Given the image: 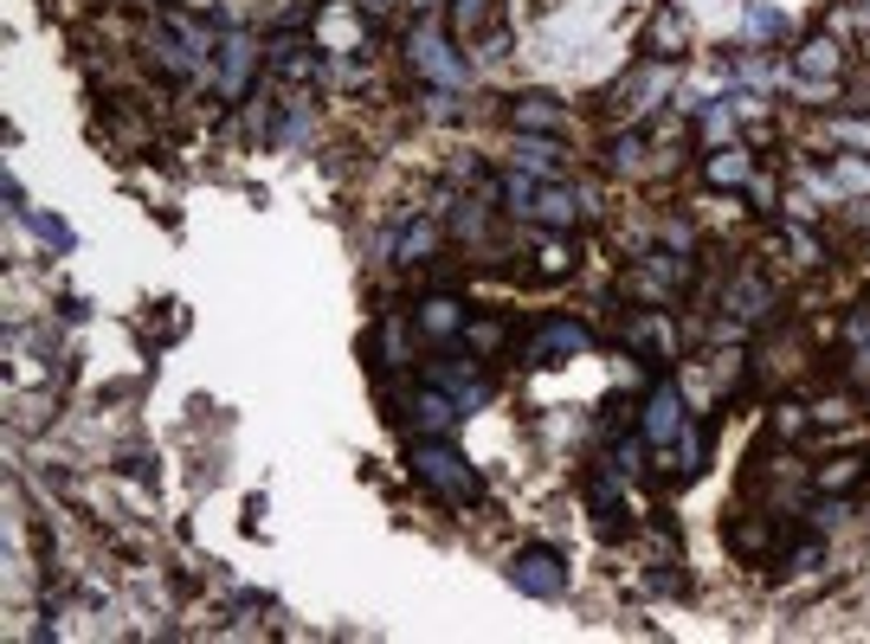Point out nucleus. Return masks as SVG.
<instances>
[{
  "mask_svg": "<svg viewBox=\"0 0 870 644\" xmlns=\"http://www.w3.org/2000/svg\"><path fill=\"white\" fill-rule=\"evenodd\" d=\"M407 464H413V477L420 484H433L445 502H484V484H478V471L458 458V445H438V438H420L413 451H407Z\"/></svg>",
  "mask_w": 870,
  "mask_h": 644,
  "instance_id": "1",
  "label": "nucleus"
},
{
  "mask_svg": "<svg viewBox=\"0 0 870 644\" xmlns=\"http://www.w3.org/2000/svg\"><path fill=\"white\" fill-rule=\"evenodd\" d=\"M509 586H516V593H529V599H561V586H568V561H561L555 548H522V555L509 561Z\"/></svg>",
  "mask_w": 870,
  "mask_h": 644,
  "instance_id": "2",
  "label": "nucleus"
},
{
  "mask_svg": "<svg viewBox=\"0 0 870 644\" xmlns=\"http://www.w3.org/2000/svg\"><path fill=\"white\" fill-rule=\"evenodd\" d=\"M407 65H413L420 77H433V84H445V90H458V84H464V59L451 52V39L433 33V26H420V33L407 39Z\"/></svg>",
  "mask_w": 870,
  "mask_h": 644,
  "instance_id": "3",
  "label": "nucleus"
},
{
  "mask_svg": "<svg viewBox=\"0 0 870 644\" xmlns=\"http://www.w3.org/2000/svg\"><path fill=\"white\" fill-rule=\"evenodd\" d=\"M568 355H587V329H580L575 316H548V323L529 336V349H522L529 367H555V361H568Z\"/></svg>",
  "mask_w": 870,
  "mask_h": 644,
  "instance_id": "4",
  "label": "nucleus"
},
{
  "mask_svg": "<svg viewBox=\"0 0 870 644\" xmlns=\"http://www.w3.org/2000/svg\"><path fill=\"white\" fill-rule=\"evenodd\" d=\"M639 432H645V445H670V438H684V393L664 380V387H652V400H645V413H639Z\"/></svg>",
  "mask_w": 870,
  "mask_h": 644,
  "instance_id": "5",
  "label": "nucleus"
},
{
  "mask_svg": "<svg viewBox=\"0 0 870 644\" xmlns=\"http://www.w3.org/2000/svg\"><path fill=\"white\" fill-rule=\"evenodd\" d=\"M252 72H258V46H252V33H232V39L219 46V90H226V97H245Z\"/></svg>",
  "mask_w": 870,
  "mask_h": 644,
  "instance_id": "6",
  "label": "nucleus"
},
{
  "mask_svg": "<svg viewBox=\"0 0 870 644\" xmlns=\"http://www.w3.org/2000/svg\"><path fill=\"white\" fill-rule=\"evenodd\" d=\"M561 123H568V117H561L555 97H516V104H509V130H516V136H561Z\"/></svg>",
  "mask_w": 870,
  "mask_h": 644,
  "instance_id": "7",
  "label": "nucleus"
},
{
  "mask_svg": "<svg viewBox=\"0 0 870 644\" xmlns=\"http://www.w3.org/2000/svg\"><path fill=\"white\" fill-rule=\"evenodd\" d=\"M420 329L438 336V342L464 336V303H458V296H426V303H420Z\"/></svg>",
  "mask_w": 870,
  "mask_h": 644,
  "instance_id": "8",
  "label": "nucleus"
},
{
  "mask_svg": "<svg viewBox=\"0 0 870 644\" xmlns=\"http://www.w3.org/2000/svg\"><path fill=\"white\" fill-rule=\"evenodd\" d=\"M587 502H593V522H600V535H626V528H632V515H626V497H619V490H606V477H593Z\"/></svg>",
  "mask_w": 870,
  "mask_h": 644,
  "instance_id": "9",
  "label": "nucleus"
},
{
  "mask_svg": "<svg viewBox=\"0 0 870 644\" xmlns=\"http://www.w3.org/2000/svg\"><path fill=\"white\" fill-rule=\"evenodd\" d=\"M529 219H542V226H575V219H580V201L568 194V187H535Z\"/></svg>",
  "mask_w": 870,
  "mask_h": 644,
  "instance_id": "10",
  "label": "nucleus"
},
{
  "mask_svg": "<svg viewBox=\"0 0 870 644\" xmlns=\"http://www.w3.org/2000/svg\"><path fill=\"white\" fill-rule=\"evenodd\" d=\"M458 400L445 393V387H433V393H420V406H413V420H420V432H445V426H458Z\"/></svg>",
  "mask_w": 870,
  "mask_h": 644,
  "instance_id": "11",
  "label": "nucleus"
},
{
  "mask_svg": "<svg viewBox=\"0 0 870 644\" xmlns=\"http://www.w3.org/2000/svg\"><path fill=\"white\" fill-rule=\"evenodd\" d=\"M768 303H774V290L761 284V278H741V284L728 290V316H735V323H754V316H768Z\"/></svg>",
  "mask_w": 870,
  "mask_h": 644,
  "instance_id": "12",
  "label": "nucleus"
},
{
  "mask_svg": "<svg viewBox=\"0 0 870 644\" xmlns=\"http://www.w3.org/2000/svg\"><path fill=\"white\" fill-rule=\"evenodd\" d=\"M748 168H754V161H748V148H723V155H710V181H716V187H741V181H748Z\"/></svg>",
  "mask_w": 870,
  "mask_h": 644,
  "instance_id": "13",
  "label": "nucleus"
},
{
  "mask_svg": "<svg viewBox=\"0 0 870 644\" xmlns=\"http://www.w3.org/2000/svg\"><path fill=\"white\" fill-rule=\"evenodd\" d=\"M799 72L806 77H838V46H832V39H812V46L799 52Z\"/></svg>",
  "mask_w": 870,
  "mask_h": 644,
  "instance_id": "14",
  "label": "nucleus"
},
{
  "mask_svg": "<svg viewBox=\"0 0 870 644\" xmlns=\"http://www.w3.org/2000/svg\"><path fill=\"white\" fill-rule=\"evenodd\" d=\"M516 161H522L529 174H548V168H555V148L542 143V136H522V143H516Z\"/></svg>",
  "mask_w": 870,
  "mask_h": 644,
  "instance_id": "15",
  "label": "nucleus"
},
{
  "mask_svg": "<svg viewBox=\"0 0 870 644\" xmlns=\"http://www.w3.org/2000/svg\"><path fill=\"white\" fill-rule=\"evenodd\" d=\"M484 13H491V0H451V26H458V33L484 26Z\"/></svg>",
  "mask_w": 870,
  "mask_h": 644,
  "instance_id": "16",
  "label": "nucleus"
},
{
  "mask_svg": "<svg viewBox=\"0 0 870 644\" xmlns=\"http://www.w3.org/2000/svg\"><path fill=\"white\" fill-rule=\"evenodd\" d=\"M851 477H858V458H832V464L819 471V484H825V490H845Z\"/></svg>",
  "mask_w": 870,
  "mask_h": 644,
  "instance_id": "17",
  "label": "nucleus"
},
{
  "mask_svg": "<svg viewBox=\"0 0 870 644\" xmlns=\"http://www.w3.org/2000/svg\"><path fill=\"white\" fill-rule=\"evenodd\" d=\"M748 26H754V33H781V13H774V7H754Z\"/></svg>",
  "mask_w": 870,
  "mask_h": 644,
  "instance_id": "18",
  "label": "nucleus"
},
{
  "mask_svg": "<svg viewBox=\"0 0 870 644\" xmlns=\"http://www.w3.org/2000/svg\"><path fill=\"white\" fill-rule=\"evenodd\" d=\"M865 336H870V303L858 309V316H851V342H865Z\"/></svg>",
  "mask_w": 870,
  "mask_h": 644,
  "instance_id": "19",
  "label": "nucleus"
}]
</instances>
